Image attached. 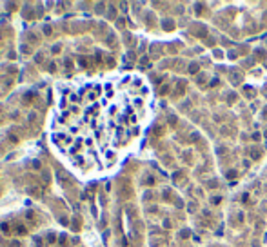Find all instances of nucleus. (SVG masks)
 I'll list each match as a JSON object with an SVG mask.
<instances>
[{
	"mask_svg": "<svg viewBox=\"0 0 267 247\" xmlns=\"http://www.w3.org/2000/svg\"><path fill=\"white\" fill-rule=\"evenodd\" d=\"M27 193L29 195H37V193H40V189L38 187H27Z\"/></svg>",
	"mask_w": 267,
	"mask_h": 247,
	"instance_id": "obj_1",
	"label": "nucleus"
},
{
	"mask_svg": "<svg viewBox=\"0 0 267 247\" xmlns=\"http://www.w3.org/2000/svg\"><path fill=\"white\" fill-rule=\"evenodd\" d=\"M9 140L17 144V142H18V136H17V135H11V133H9Z\"/></svg>",
	"mask_w": 267,
	"mask_h": 247,
	"instance_id": "obj_2",
	"label": "nucleus"
},
{
	"mask_svg": "<svg viewBox=\"0 0 267 247\" xmlns=\"http://www.w3.org/2000/svg\"><path fill=\"white\" fill-rule=\"evenodd\" d=\"M31 165L35 167V169H40V162H38V160H33V164H31Z\"/></svg>",
	"mask_w": 267,
	"mask_h": 247,
	"instance_id": "obj_3",
	"label": "nucleus"
},
{
	"mask_svg": "<svg viewBox=\"0 0 267 247\" xmlns=\"http://www.w3.org/2000/svg\"><path fill=\"white\" fill-rule=\"evenodd\" d=\"M0 229H2L4 233H7V231H9V225H7V224H2V225H0Z\"/></svg>",
	"mask_w": 267,
	"mask_h": 247,
	"instance_id": "obj_4",
	"label": "nucleus"
},
{
	"mask_svg": "<svg viewBox=\"0 0 267 247\" xmlns=\"http://www.w3.org/2000/svg\"><path fill=\"white\" fill-rule=\"evenodd\" d=\"M55 238H56L55 234H47V240H49V244H53V242H55Z\"/></svg>",
	"mask_w": 267,
	"mask_h": 247,
	"instance_id": "obj_5",
	"label": "nucleus"
},
{
	"mask_svg": "<svg viewBox=\"0 0 267 247\" xmlns=\"http://www.w3.org/2000/svg\"><path fill=\"white\" fill-rule=\"evenodd\" d=\"M17 231H18V233H20V234H22V233H26V229H24V225H18V229H17Z\"/></svg>",
	"mask_w": 267,
	"mask_h": 247,
	"instance_id": "obj_6",
	"label": "nucleus"
},
{
	"mask_svg": "<svg viewBox=\"0 0 267 247\" xmlns=\"http://www.w3.org/2000/svg\"><path fill=\"white\" fill-rule=\"evenodd\" d=\"M33 120H35V113H31V115L27 116V122H33Z\"/></svg>",
	"mask_w": 267,
	"mask_h": 247,
	"instance_id": "obj_7",
	"label": "nucleus"
}]
</instances>
